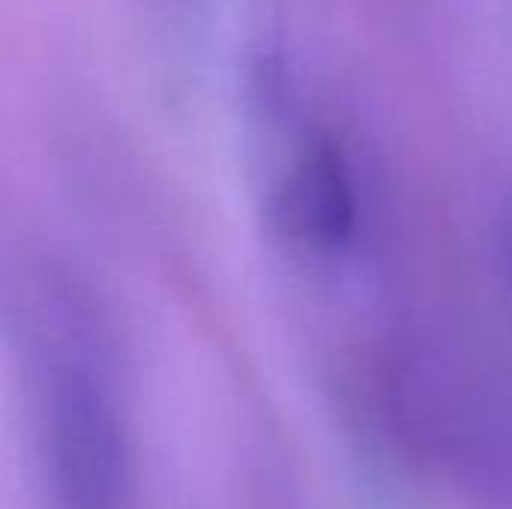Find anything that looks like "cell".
<instances>
[{"mask_svg": "<svg viewBox=\"0 0 512 509\" xmlns=\"http://www.w3.org/2000/svg\"><path fill=\"white\" fill-rule=\"evenodd\" d=\"M504 249H507V270H510V285H512V228L507 231V243H504Z\"/></svg>", "mask_w": 512, "mask_h": 509, "instance_id": "3", "label": "cell"}, {"mask_svg": "<svg viewBox=\"0 0 512 509\" xmlns=\"http://www.w3.org/2000/svg\"><path fill=\"white\" fill-rule=\"evenodd\" d=\"M33 381L54 509H126L129 444L123 405L87 297L51 282L33 306Z\"/></svg>", "mask_w": 512, "mask_h": 509, "instance_id": "1", "label": "cell"}, {"mask_svg": "<svg viewBox=\"0 0 512 509\" xmlns=\"http://www.w3.org/2000/svg\"><path fill=\"white\" fill-rule=\"evenodd\" d=\"M276 219L291 240L315 252H336L351 243L357 195L351 168L330 138L300 144L276 186Z\"/></svg>", "mask_w": 512, "mask_h": 509, "instance_id": "2", "label": "cell"}]
</instances>
